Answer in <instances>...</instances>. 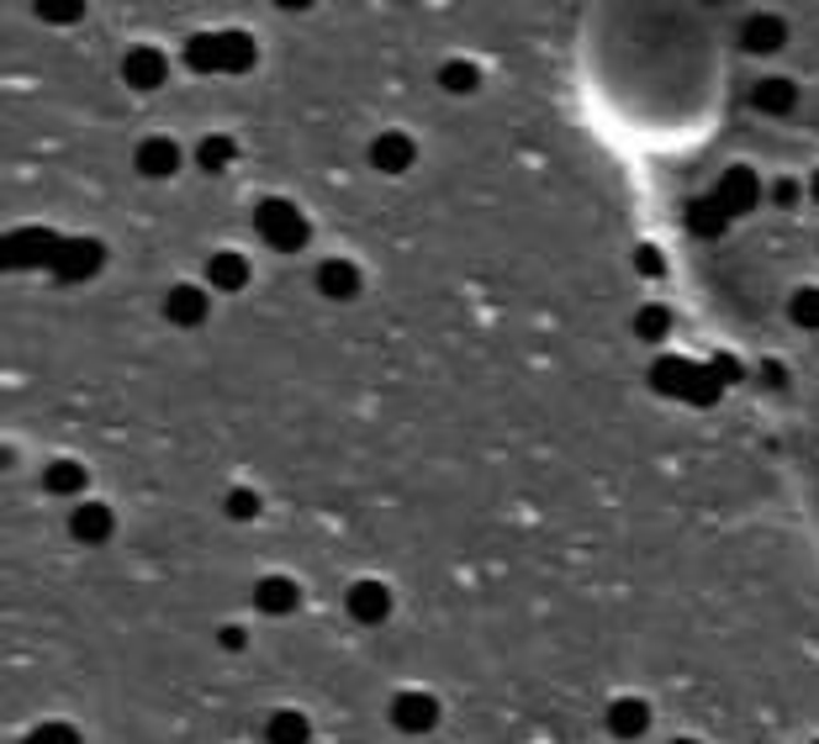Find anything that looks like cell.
<instances>
[{
    "label": "cell",
    "instance_id": "6da1fadb",
    "mask_svg": "<svg viewBox=\"0 0 819 744\" xmlns=\"http://www.w3.org/2000/svg\"><path fill=\"white\" fill-rule=\"evenodd\" d=\"M185 63L196 74H243V69H254V37L239 27L201 32V37L185 43Z\"/></svg>",
    "mask_w": 819,
    "mask_h": 744
},
{
    "label": "cell",
    "instance_id": "83f0119b",
    "mask_svg": "<svg viewBox=\"0 0 819 744\" xmlns=\"http://www.w3.org/2000/svg\"><path fill=\"white\" fill-rule=\"evenodd\" d=\"M85 5L80 0H37V16H48V22H74Z\"/></svg>",
    "mask_w": 819,
    "mask_h": 744
},
{
    "label": "cell",
    "instance_id": "9c48e42d",
    "mask_svg": "<svg viewBox=\"0 0 819 744\" xmlns=\"http://www.w3.org/2000/svg\"><path fill=\"white\" fill-rule=\"evenodd\" d=\"M164 317H170L175 328H201V323H207V291H201V286H175V291L164 297Z\"/></svg>",
    "mask_w": 819,
    "mask_h": 744
},
{
    "label": "cell",
    "instance_id": "f1b7e54d",
    "mask_svg": "<svg viewBox=\"0 0 819 744\" xmlns=\"http://www.w3.org/2000/svg\"><path fill=\"white\" fill-rule=\"evenodd\" d=\"M635 265L645 269V275H661V269H667V254H661V248H639Z\"/></svg>",
    "mask_w": 819,
    "mask_h": 744
},
{
    "label": "cell",
    "instance_id": "7402d4cb",
    "mask_svg": "<svg viewBox=\"0 0 819 744\" xmlns=\"http://www.w3.org/2000/svg\"><path fill=\"white\" fill-rule=\"evenodd\" d=\"M788 317L798 323V328L819 333V286H804V291H793L788 301Z\"/></svg>",
    "mask_w": 819,
    "mask_h": 744
},
{
    "label": "cell",
    "instance_id": "7c38bea8",
    "mask_svg": "<svg viewBox=\"0 0 819 744\" xmlns=\"http://www.w3.org/2000/svg\"><path fill=\"white\" fill-rule=\"evenodd\" d=\"M297 602H302V592H297V581H286V576H265V581L254 586V607H259L265 618H286Z\"/></svg>",
    "mask_w": 819,
    "mask_h": 744
},
{
    "label": "cell",
    "instance_id": "2e32d148",
    "mask_svg": "<svg viewBox=\"0 0 819 744\" xmlns=\"http://www.w3.org/2000/svg\"><path fill=\"white\" fill-rule=\"evenodd\" d=\"M608 729H613L619 740H639V734L650 729V708H645L639 697H619V702L608 708Z\"/></svg>",
    "mask_w": 819,
    "mask_h": 744
},
{
    "label": "cell",
    "instance_id": "4fadbf2b",
    "mask_svg": "<svg viewBox=\"0 0 819 744\" xmlns=\"http://www.w3.org/2000/svg\"><path fill=\"white\" fill-rule=\"evenodd\" d=\"M175 170H181V149H175L170 138H143V143H138V175L170 179Z\"/></svg>",
    "mask_w": 819,
    "mask_h": 744
},
{
    "label": "cell",
    "instance_id": "f546056e",
    "mask_svg": "<svg viewBox=\"0 0 819 744\" xmlns=\"http://www.w3.org/2000/svg\"><path fill=\"white\" fill-rule=\"evenodd\" d=\"M798 196H804V190H798V179H777V185H772V201H777V207H793Z\"/></svg>",
    "mask_w": 819,
    "mask_h": 744
},
{
    "label": "cell",
    "instance_id": "ffe728a7",
    "mask_svg": "<svg viewBox=\"0 0 819 744\" xmlns=\"http://www.w3.org/2000/svg\"><path fill=\"white\" fill-rule=\"evenodd\" d=\"M85 465H74V460H54L48 470H43V486L54 491V497H74V491H85Z\"/></svg>",
    "mask_w": 819,
    "mask_h": 744
},
{
    "label": "cell",
    "instance_id": "4316f807",
    "mask_svg": "<svg viewBox=\"0 0 819 744\" xmlns=\"http://www.w3.org/2000/svg\"><path fill=\"white\" fill-rule=\"evenodd\" d=\"M228 518H233V523H249V518H259V491H249V486L228 491Z\"/></svg>",
    "mask_w": 819,
    "mask_h": 744
},
{
    "label": "cell",
    "instance_id": "5b68a950",
    "mask_svg": "<svg viewBox=\"0 0 819 744\" xmlns=\"http://www.w3.org/2000/svg\"><path fill=\"white\" fill-rule=\"evenodd\" d=\"M714 196L725 201L729 217H740V211H751V207H757L761 179L751 175V164H729L725 175H719V185H714Z\"/></svg>",
    "mask_w": 819,
    "mask_h": 744
},
{
    "label": "cell",
    "instance_id": "ac0fdd59",
    "mask_svg": "<svg viewBox=\"0 0 819 744\" xmlns=\"http://www.w3.org/2000/svg\"><path fill=\"white\" fill-rule=\"evenodd\" d=\"M783 43H788V27H783L777 16H751V22H746V48H751V54H777Z\"/></svg>",
    "mask_w": 819,
    "mask_h": 744
},
{
    "label": "cell",
    "instance_id": "52a82bcc",
    "mask_svg": "<svg viewBox=\"0 0 819 744\" xmlns=\"http://www.w3.org/2000/svg\"><path fill=\"white\" fill-rule=\"evenodd\" d=\"M392 723L402 734H428V729L439 723V702H434L428 691H402L392 702Z\"/></svg>",
    "mask_w": 819,
    "mask_h": 744
},
{
    "label": "cell",
    "instance_id": "603a6c76",
    "mask_svg": "<svg viewBox=\"0 0 819 744\" xmlns=\"http://www.w3.org/2000/svg\"><path fill=\"white\" fill-rule=\"evenodd\" d=\"M476 80H482V74H476V63H465V59H455V63H445V69H439V85L450 90V95H471Z\"/></svg>",
    "mask_w": 819,
    "mask_h": 744
},
{
    "label": "cell",
    "instance_id": "d6a6232c",
    "mask_svg": "<svg viewBox=\"0 0 819 744\" xmlns=\"http://www.w3.org/2000/svg\"><path fill=\"white\" fill-rule=\"evenodd\" d=\"M677 744H693V740H677Z\"/></svg>",
    "mask_w": 819,
    "mask_h": 744
},
{
    "label": "cell",
    "instance_id": "8992f818",
    "mask_svg": "<svg viewBox=\"0 0 819 744\" xmlns=\"http://www.w3.org/2000/svg\"><path fill=\"white\" fill-rule=\"evenodd\" d=\"M48 265L59 269L64 280H85V275H95V265H101V243L95 239H64L54 243V254H48Z\"/></svg>",
    "mask_w": 819,
    "mask_h": 744
},
{
    "label": "cell",
    "instance_id": "e0dca14e",
    "mask_svg": "<svg viewBox=\"0 0 819 744\" xmlns=\"http://www.w3.org/2000/svg\"><path fill=\"white\" fill-rule=\"evenodd\" d=\"M688 228H693L699 239H719V233L729 228L725 201H719V196H699V201L688 207Z\"/></svg>",
    "mask_w": 819,
    "mask_h": 744
},
{
    "label": "cell",
    "instance_id": "7a4b0ae2",
    "mask_svg": "<svg viewBox=\"0 0 819 744\" xmlns=\"http://www.w3.org/2000/svg\"><path fill=\"white\" fill-rule=\"evenodd\" d=\"M254 233L270 243V248H280V254H297V248H307V239H312L307 217L291 207L286 196H270V201L254 207Z\"/></svg>",
    "mask_w": 819,
    "mask_h": 744
},
{
    "label": "cell",
    "instance_id": "ba28073f",
    "mask_svg": "<svg viewBox=\"0 0 819 744\" xmlns=\"http://www.w3.org/2000/svg\"><path fill=\"white\" fill-rule=\"evenodd\" d=\"M164 74H170V63L159 48H132L127 59H122V80L127 90H159L164 85Z\"/></svg>",
    "mask_w": 819,
    "mask_h": 744
},
{
    "label": "cell",
    "instance_id": "44dd1931",
    "mask_svg": "<svg viewBox=\"0 0 819 744\" xmlns=\"http://www.w3.org/2000/svg\"><path fill=\"white\" fill-rule=\"evenodd\" d=\"M265 740L270 744H307L312 740V723H307L302 713H275L270 723H265Z\"/></svg>",
    "mask_w": 819,
    "mask_h": 744
},
{
    "label": "cell",
    "instance_id": "9a60e30c",
    "mask_svg": "<svg viewBox=\"0 0 819 744\" xmlns=\"http://www.w3.org/2000/svg\"><path fill=\"white\" fill-rule=\"evenodd\" d=\"M318 291L334 301H349L360 291V269L349 265V259H323V265H318Z\"/></svg>",
    "mask_w": 819,
    "mask_h": 744
},
{
    "label": "cell",
    "instance_id": "8fae6325",
    "mask_svg": "<svg viewBox=\"0 0 819 744\" xmlns=\"http://www.w3.org/2000/svg\"><path fill=\"white\" fill-rule=\"evenodd\" d=\"M413 138H402V132H381L376 143H370V164L381 170V175H402V170H413Z\"/></svg>",
    "mask_w": 819,
    "mask_h": 744
},
{
    "label": "cell",
    "instance_id": "4dcf8cb0",
    "mask_svg": "<svg viewBox=\"0 0 819 744\" xmlns=\"http://www.w3.org/2000/svg\"><path fill=\"white\" fill-rule=\"evenodd\" d=\"M217 644H222V650H243V644H249V633H243V628H222V633H217Z\"/></svg>",
    "mask_w": 819,
    "mask_h": 744
},
{
    "label": "cell",
    "instance_id": "5bb4252c",
    "mask_svg": "<svg viewBox=\"0 0 819 744\" xmlns=\"http://www.w3.org/2000/svg\"><path fill=\"white\" fill-rule=\"evenodd\" d=\"M751 106H757V112H766V117H788L793 106H798V90H793V80L766 74V80L751 90Z\"/></svg>",
    "mask_w": 819,
    "mask_h": 744
},
{
    "label": "cell",
    "instance_id": "277c9868",
    "mask_svg": "<svg viewBox=\"0 0 819 744\" xmlns=\"http://www.w3.org/2000/svg\"><path fill=\"white\" fill-rule=\"evenodd\" d=\"M344 607H349V618H355V624L376 628V624H387V618H392V592H387L381 581H355L349 596H344Z\"/></svg>",
    "mask_w": 819,
    "mask_h": 744
},
{
    "label": "cell",
    "instance_id": "d6986e66",
    "mask_svg": "<svg viewBox=\"0 0 819 744\" xmlns=\"http://www.w3.org/2000/svg\"><path fill=\"white\" fill-rule=\"evenodd\" d=\"M207 280H212L217 291H243V286H249V259H243V254H212Z\"/></svg>",
    "mask_w": 819,
    "mask_h": 744
},
{
    "label": "cell",
    "instance_id": "484cf974",
    "mask_svg": "<svg viewBox=\"0 0 819 744\" xmlns=\"http://www.w3.org/2000/svg\"><path fill=\"white\" fill-rule=\"evenodd\" d=\"M27 744H80V729L74 723H37L27 734Z\"/></svg>",
    "mask_w": 819,
    "mask_h": 744
},
{
    "label": "cell",
    "instance_id": "3957f363",
    "mask_svg": "<svg viewBox=\"0 0 819 744\" xmlns=\"http://www.w3.org/2000/svg\"><path fill=\"white\" fill-rule=\"evenodd\" d=\"M650 386L671 391V396H688V402H714V396H719L714 375L699 370V364H688V359H661V364L650 370Z\"/></svg>",
    "mask_w": 819,
    "mask_h": 744
},
{
    "label": "cell",
    "instance_id": "d4e9b609",
    "mask_svg": "<svg viewBox=\"0 0 819 744\" xmlns=\"http://www.w3.org/2000/svg\"><path fill=\"white\" fill-rule=\"evenodd\" d=\"M196 159H201V170H228L233 164V138H201V149H196Z\"/></svg>",
    "mask_w": 819,
    "mask_h": 744
},
{
    "label": "cell",
    "instance_id": "30bf717a",
    "mask_svg": "<svg viewBox=\"0 0 819 744\" xmlns=\"http://www.w3.org/2000/svg\"><path fill=\"white\" fill-rule=\"evenodd\" d=\"M112 528H117V518H112V507H101V502H80L74 518H69V534L80 538V544H106Z\"/></svg>",
    "mask_w": 819,
    "mask_h": 744
},
{
    "label": "cell",
    "instance_id": "cb8c5ba5",
    "mask_svg": "<svg viewBox=\"0 0 819 744\" xmlns=\"http://www.w3.org/2000/svg\"><path fill=\"white\" fill-rule=\"evenodd\" d=\"M671 328V312L667 306H639V317H635V333L645 338V344H656V338H667Z\"/></svg>",
    "mask_w": 819,
    "mask_h": 744
},
{
    "label": "cell",
    "instance_id": "1f68e13d",
    "mask_svg": "<svg viewBox=\"0 0 819 744\" xmlns=\"http://www.w3.org/2000/svg\"><path fill=\"white\" fill-rule=\"evenodd\" d=\"M815 201H819V175H815Z\"/></svg>",
    "mask_w": 819,
    "mask_h": 744
}]
</instances>
